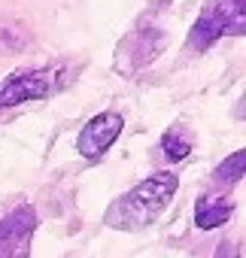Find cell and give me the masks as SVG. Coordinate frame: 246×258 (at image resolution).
Returning <instances> with one entry per match:
<instances>
[{
  "label": "cell",
  "mask_w": 246,
  "mask_h": 258,
  "mask_svg": "<svg viewBox=\"0 0 246 258\" xmlns=\"http://www.w3.org/2000/svg\"><path fill=\"white\" fill-rule=\"evenodd\" d=\"M176 188H179V176L173 170L149 173L143 182H137L125 195H118L106 207L103 225L112 228V231H140V228H149L170 207Z\"/></svg>",
  "instance_id": "1"
},
{
  "label": "cell",
  "mask_w": 246,
  "mask_h": 258,
  "mask_svg": "<svg viewBox=\"0 0 246 258\" xmlns=\"http://www.w3.org/2000/svg\"><path fill=\"white\" fill-rule=\"evenodd\" d=\"M73 82V67L67 64H43V67H22L0 82V109H10L28 100H43L64 91Z\"/></svg>",
  "instance_id": "2"
},
{
  "label": "cell",
  "mask_w": 246,
  "mask_h": 258,
  "mask_svg": "<svg viewBox=\"0 0 246 258\" xmlns=\"http://www.w3.org/2000/svg\"><path fill=\"white\" fill-rule=\"evenodd\" d=\"M246 31V0H216L210 4L189 31L186 49L207 52L222 37H243Z\"/></svg>",
  "instance_id": "3"
},
{
  "label": "cell",
  "mask_w": 246,
  "mask_h": 258,
  "mask_svg": "<svg viewBox=\"0 0 246 258\" xmlns=\"http://www.w3.org/2000/svg\"><path fill=\"white\" fill-rule=\"evenodd\" d=\"M37 225V210L31 204H16L0 219V258H31Z\"/></svg>",
  "instance_id": "4"
},
{
  "label": "cell",
  "mask_w": 246,
  "mask_h": 258,
  "mask_svg": "<svg viewBox=\"0 0 246 258\" xmlns=\"http://www.w3.org/2000/svg\"><path fill=\"white\" fill-rule=\"evenodd\" d=\"M121 127H125V118H121L118 112H112V109L97 112L94 118H88V121L82 124V131H79V137H76L79 155H82L85 161L103 158V155L112 149V143L118 140Z\"/></svg>",
  "instance_id": "5"
},
{
  "label": "cell",
  "mask_w": 246,
  "mask_h": 258,
  "mask_svg": "<svg viewBox=\"0 0 246 258\" xmlns=\"http://www.w3.org/2000/svg\"><path fill=\"white\" fill-rule=\"evenodd\" d=\"M234 213V201L228 195V188H219V191H204L195 204V225L201 231H213V228H222Z\"/></svg>",
  "instance_id": "6"
},
{
  "label": "cell",
  "mask_w": 246,
  "mask_h": 258,
  "mask_svg": "<svg viewBox=\"0 0 246 258\" xmlns=\"http://www.w3.org/2000/svg\"><path fill=\"white\" fill-rule=\"evenodd\" d=\"M189 152H192V134L186 131V124L167 127L164 137H161V155H164L170 164H176V161H186Z\"/></svg>",
  "instance_id": "7"
},
{
  "label": "cell",
  "mask_w": 246,
  "mask_h": 258,
  "mask_svg": "<svg viewBox=\"0 0 246 258\" xmlns=\"http://www.w3.org/2000/svg\"><path fill=\"white\" fill-rule=\"evenodd\" d=\"M243 164H246V152H243V149L231 152V155L213 170V185H216V188H231V185H237V182L243 179Z\"/></svg>",
  "instance_id": "8"
},
{
  "label": "cell",
  "mask_w": 246,
  "mask_h": 258,
  "mask_svg": "<svg viewBox=\"0 0 246 258\" xmlns=\"http://www.w3.org/2000/svg\"><path fill=\"white\" fill-rule=\"evenodd\" d=\"M216 258H237V246H234V243H219Z\"/></svg>",
  "instance_id": "9"
}]
</instances>
